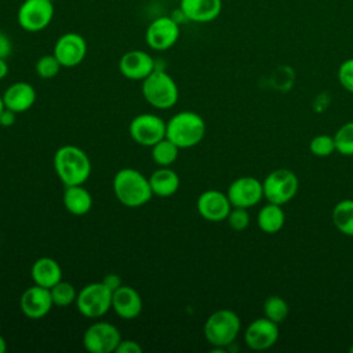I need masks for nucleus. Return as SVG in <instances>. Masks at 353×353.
<instances>
[{
    "label": "nucleus",
    "instance_id": "40",
    "mask_svg": "<svg viewBox=\"0 0 353 353\" xmlns=\"http://www.w3.org/2000/svg\"><path fill=\"white\" fill-rule=\"evenodd\" d=\"M7 350V343H6V339L0 335V353H4Z\"/></svg>",
    "mask_w": 353,
    "mask_h": 353
},
{
    "label": "nucleus",
    "instance_id": "42",
    "mask_svg": "<svg viewBox=\"0 0 353 353\" xmlns=\"http://www.w3.org/2000/svg\"><path fill=\"white\" fill-rule=\"evenodd\" d=\"M349 352H350V353H353V345L349 347Z\"/></svg>",
    "mask_w": 353,
    "mask_h": 353
},
{
    "label": "nucleus",
    "instance_id": "34",
    "mask_svg": "<svg viewBox=\"0 0 353 353\" xmlns=\"http://www.w3.org/2000/svg\"><path fill=\"white\" fill-rule=\"evenodd\" d=\"M114 352L116 353H142V347L137 341L121 339Z\"/></svg>",
    "mask_w": 353,
    "mask_h": 353
},
{
    "label": "nucleus",
    "instance_id": "27",
    "mask_svg": "<svg viewBox=\"0 0 353 353\" xmlns=\"http://www.w3.org/2000/svg\"><path fill=\"white\" fill-rule=\"evenodd\" d=\"M290 313V306L287 301L279 295H270L263 302V314L269 320L280 324L283 323Z\"/></svg>",
    "mask_w": 353,
    "mask_h": 353
},
{
    "label": "nucleus",
    "instance_id": "43",
    "mask_svg": "<svg viewBox=\"0 0 353 353\" xmlns=\"http://www.w3.org/2000/svg\"><path fill=\"white\" fill-rule=\"evenodd\" d=\"M48 1H52V3H54V1H55V0H48Z\"/></svg>",
    "mask_w": 353,
    "mask_h": 353
},
{
    "label": "nucleus",
    "instance_id": "19",
    "mask_svg": "<svg viewBox=\"0 0 353 353\" xmlns=\"http://www.w3.org/2000/svg\"><path fill=\"white\" fill-rule=\"evenodd\" d=\"M1 97L4 106L18 114L29 110L33 106L36 102V90L26 81H17L8 85Z\"/></svg>",
    "mask_w": 353,
    "mask_h": 353
},
{
    "label": "nucleus",
    "instance_id": "17",
    "mask_svg": "<svg viewBox=\"0 0 353 353\" xmlns=\"http://www.w3.org/2000/svg\"><path fill=\"white\" fill-rule=\"evenodd\" d=\"M196 207L200 216L210 222L226 221V216L232 210L228 194L216 189L203 192L197 199Z\"/></svg>",
    "mask_w": 353,
    "mask_h": 353
},
{
    "label": "nucleus",
    "instance_id": "33",
    "mask_svg": "<svg viewBox=\"0 0 353 353\" xmlns=\"http://www.w3.org/2000/svg\"><path fill=\"white\" fill-rule=\"evenodd\" d=\"M338 81L350 94H353V58L345 59L338 68Z\"/></svg>",
    "mask_w": 353,
    "mask_h": 353
},
{
    "label": "nucleus",
    "instance_id": "35",
    "mask_svg": "<svg viewBox=\"0 0 353 353\" xmlns=\"http://www.w3.org/2000/svg\"><path fill=\"white\" fill-rule=\"evenodd\" d=\"M101 281H102L110 291H116L119 287L123 285L121 277H120L119 274H116V273H108V274H105Z\"/></svg>",
    "mask_w": 353,
    "mask_h": 353
},
{
    "label": "nucleus",
    "instance_id": "8",
    "mask_svg": "<svg viewBox=\"0 0 353 353\" xmlns=\"http://www.w3.org/2000/svg\"><path fill=\"white\" fill-rule=\"evenodd\" d=\"M54 18V6L48 0H23L17 12L18 25L30 33L44 30Z\"/></svg>",
    "mask_w": 353,
    "mask_h": 353
},
{
    "label": "nucleus",
    "instance_id": "18",
    "mask_svg": "<svg viewBox=\"0 0 353 353\" xmlns=\"http://www.w3.org/2000/svg\"><path fill=\"white\" fill-rule=\"evenodd\" d=\"M142 298L139 292L131 287L123 284L112 294V309L113 312L124 319V320H132L138 317L142 312Z\"/></svg>",
    "mask_w": 353,
    "mask_h": 353
},
{
    "label": "nucleus",
    "instance_id": "21",
    "mask_svg": "<svg viewBox=\"0 0 353 353\" xmlns=\"http://www.w3.org/2000/svg\"><path fill=\"white\" fill-rule=\"evenodd\" d=\"M30 276L34 284L51 288L59 280H62V269L55 259L50 256H41L33 262Z\"/></svg>",
    "mask_w": 353,
    "mask_h": 353
},
{
    "label": "nucleus",
    "instance_id": "9",
    "mask_svg": "<svg viewBox=\"0 0 353 353\" xmlns=\"http://www.w3.org/2000/svg\"><path fill=\"white\" fill-rule=\"evenodd\" d=\"M167 121L153 113H142L135 116L128 125L132 141L141 146L152 148L154 143L165 138Z\"/></svg>",
    "mask_w": 353,
    "mask_h": 353
},
{
    "label": "nucleus",
    "instance_id": "30",
    "mask_svg": "<svg viewBox=\"0 0 353 353\" xmlns=\"http://www.w3.org/2000/svg\"><path fill=\"white\" fill-rule=\"evenodd\" d=\"M61 68H62V65L59 63V61L57 59V57L54 54H47V55L40 57L34 65L36 74L44 80L54 79L59 73Z\"/></svg>",
    "mask_w": 353,
    "mask_h": 353
},
{
    "label": "nucleus",
    "instance_id": "7",
    "mask_svg": "<svg viewBox=\"0 0 353 353\" xmlns=\"http://www.w3.org/2000/svg\"><path fill=\"white\" fill-rule=\"evenodd\" d=\"M112 294L102 281L90 283L77 292L76 307L84 317L99 319L112 309Z\"/></svg>",
    "mask_w": 353,
    "mask_h": 353
},
{
    "label": "nucleus",
    "instance_id": "22",
    "mask_svg": "<svg viewBox=\"0 0 353 353\" xmlns=\"http://www.w3.org/2000/svg\"><path fill=\"white\" fill-rule=\"evenodd\" d=\"M62 201L66 211L76 216L85 215L92 207V197L83 185L65 186Z\"/></svg>",
    "mask_w": 353,
    "mask_h": 353
},
{
    "label": "nucleus",
    "instance_id": "15",
    "mask_svg": "<svg viewBox=\"0 0 353 353\" xmlns=\"http://www.w3.org/2000/svg\"><path fill=\"white\" fill-rule=\"evenodd\" d=\"M19 306L28 319L39 320L47 316L54 306L50 288L37 284L26 288L21 295Z\"/></svg>",
    "mask_w": 353,
    "mask_h": 353
},
{
    "label": "nucleus",
    "instance_id": "41",
    "mask_svg": "<svg viewBox=\"0 0 353 353\" xmlns=\"http://www.w3.org/2000/svg\"><path fill=\"white\" fill-rule=\"evenodd\" d=\"M6 106H4V102H3V97L0 95V113L3 112V109H4Z\"/></svg>",
    "mask_w": 353,
    "mask_h": 353
},
{
    "label": "nucleus",
    "instance_id": "25",
    "mask_svg": "<svg viewBox=\"0 0 353 353\" xmlns=\"http://www.w3.org/2000/svg\"><path fill=\"white\" fill-rule=\"evenodd\" d=\"M335 228L345 236L353 237V199L338 201L331 214Z\"/></svg>",
    "mask_w": 353,
    "mask_h": 353
},
{
    "label": "nucleus",
    "instance_id": "38",
    "mask_svg": "<svg viewBox=\"0 0 353 353\" xmlns=\"http://www.w3.org/2000/svg\"><path fill=\"white\" fill-rule=\"evenodd\" d=\"M178 25H181V23H185V22H189L188 21V18H186V15L183 14V11L181 10V7H178L176 10H174L172 11V14L170 15Z\"/></svg>",
    "mask_w": 353,
    "mask_h": 353
},
{
    "label": "nucleus",
    "instance_id": "10",
    "mask_svg": "<svg viewBox=\"0 0 353 353\" xmlns=\"http://www.w3.org/2000/svg\"><path fill=\"white\" fill-rule=\"evenodd\" d=\"M120 341L119 328L108 321H95L83 334V345L91 353H113Z\"/></svg>",
    "mask_w": 353,
    "mask_h": 353
},
{
    "label": "nucleus",
    "instance_id": "26",
    "mask_svg": "<svg viewBox=\"0 0 353 353\" xmlns=\"http://www.w3.org/2000/svg\"><path fill=\"white\" fill-rule=\"evenodd\" d=\"M179 150L181 149L165 137L152 146V160L159 167H170L175 163Z\"/></svg>",
    "mask_w": 353,
    "mask_h": 353
},
{
    "label": "nucleus",
    "instance_id": "23",
    "mask_svg": "<svg viewBox=\"0 0 353 353\" xmlns=\"http://www.w3.org/2000/svg\"><path fill=\"white\" fill-rule=\"evenodd\" d=\"M149 183L153 192V196L170 197L179 189V176L170 167H159L149 176Z\"/></svg>",
    "mask_w": 353,
    "mask_h": 353
},
{
    "label": "nucleus",
    "instance_id": "37",
    "mask_svg": "<svg viewBox=\"0 0 353 353\" xmlns=\"http://www.w3.org/2000/svg\"><path fill=\"white\" fill-rule=\"evenodd\" d=\"M15 117H17L15 112H12L8 108H4L3 112L0 113V125L1 127H11L15 123Z\"/></svg>",
    "mask_w": 353,
    "mask_h": 353
},
{
    "label": "nucleus",
    "instance_id": "44",
    "mask_svg": "<svg viewBox=\"0 0 353 353\" xmlns=\"http://www.w3.org/2000/svg\"><path fill=\"white\" fill-rule=\"evenodd\" d=\"M157 1H165V0H157Z\"/></svg>",
    "mask_w": 353,
    "mask_h": 353
},
{
    "label": "nucleus",
    "instance_id": "29",
    "mask_svg": "<svg viewBox=\"0 0 353 353\" xmlns=\"http://www.w3.org/2000/svg\"><path fill=\"white\" fill-rule=\"evenodd\" d=\"M335 149L342 156H353V121L342 124L334 134Z\"/></svg>",
    "mask_w": 353,
    "mask_h": 353
},
{
    "label": "nucleus",
    "instance_id": "5",
    "mask_svg": "<svg viewBox=\"0 0 353 353\" xmlns=\"http://www.w3.org/2000/svg\"><path fill=\"white\" fill-rule=\"evenodd\" d=\"M142 95L156 109H170L178 102L179 91L175 80L164 70L156 68L142 80Z\"/></svg>",
    "mask_w": 353,
    "mask_h": 353
},
{
    "label": "nucleus",
    "instance_id": "24",
    "mask_svg": "<svg viewBox=\"0 0 353 353\" xmlns=\"http://www.w3.org/2000/svg\"><path fill=\"white\" fill-rule=\"evenodd\" d=\"M256 223L263 233L274 234L280 232L285 223V212L283 210V205L268 201L258 211Z\"/></svg>",
    "mask_w": 353,
    "mask_h": 353
},
{
    "label": "nucleus",
    "instance_id": "36",
    "mask_svg": "<svg viewBox=\"0 0 353 353\" xmlns=\"http://www.w3.org/2000/svg\"><path fill=\"white\" fill-rule=\"evenodd\" d=\"M11 51H12V43L10 37L0 30V58L7 59L11 55Z\"/></svg>",
    "mask_w": 353,
    "mask_h": 353
},
{
    "label": "nucleus",
    "instance_id": "6",
    "mask_svg": "<svg viewBox=\"0 0 353 353\" xmlns=\"http://www.w3.org/2000/svg\"><path fill=\"white\" fill-rule=\"evenodd\" d=\"M262 188L263 199H266V201L284 205L296 196L299 179L294 171L288 168H277L265 176Z\"/></svg>",
    "mask_w": 353,
    "mask_h": 353
},
{
    "label": "nucleus",
    "instance_id": "28",
    "mask_svg": "<svg viewBox=\"0 0 353 353\" xmlns=\"http://www.w3.org/2000/svg\"><path fill=\"white\" fill-rule=\"evenodd\" d=\"M51 298L54 302V306H69L70 303L76 302L77 291L73 284L69 281L59 280L55 285L50 288Z\"/></svg>",
    "mask_w": 353,
    "mask_h": 353
},
{
    "label": "nucleus",
    "instance_id": "3",
    "mask_svg": "<svg viewBox=\"0 0 353 353\" xmlns=\"http://www.w3.org/2000/svg\"><path fill=\"white\" fill-rule=\"evenodd\" d=\"M205 135L204 119L192 110L175 113L165 127V137L179 149H189L199 145Z\"/></svg>",
    "mask_w": 353,
    "mask_h": 353
},
{
    "label": "nucleus",
    "instance_id": "4",
    "mask_svg": "<svg viewBox=\"0 0 353 353\" xmlns=\"http://www.w3.org/2000/svg\"><path fill=\"white\" fill-rule=\"evenodd\" d=\"M204 336L216 349L232 345L241 330L237 313L230 309H218L211 313L204 323Z\"/></svg>",
    "mask_w": 353,
    "mask_h": 353
},
{
    "label": "nucleus",
    "instance_id": "14",
    "mask_svg": "<svg viewBox=\"0 0 353 353\" xmlns=\"http://www.w3.org/2000/svg\"><path fill=\"white\" fill-rule=\"evenodd\" d=\"M279 324L268 317H258L244 331V342L252 350H266L279 341Z\"/></svg>",
    "mask_w": 353,
    "mask_h": 353
},
{
    "label": "nucleus",
    "instance_id": "39",
    "mask_svg": "<svg viewBox=\"0 0 353 353\" xmlns=\"http://www.w3.org/2000/svg\"><path fill=\"white\" fill-rule=\"evenodd\" d=\"M8 74V63L4 58H0V80Z\"/></svg>",
    "mask_w": 353,
    "mask_h": 353
},
{
    "label": "nucleus",
    "instance_id": "12",
    "mask_svg": "<svg viewBox=\"0 0 353 353\" xmlns=\"http://www.w3.org/2000/svg\"><path fill=\"white\" fill-rule=\"evenodd\" d=\"M232 207L251 208L263 199L262 182L250 175L236 178L226 190Z\"/></svg>",
    "mask_w": 353,
    "mask_h": 353
},
{
    "label": "nucleus",
    "instance_id": "20",
    "mask_svg": "<svg viewBox=\"0 0 353 353\" xmlns=\"http://www.w3.org/2000/svg\"><path fill=\"white\" fill-rule=\"evenodd\" d=\"M179 7L189 22L207 23L219 17L222 0H181Z\"/></svg>",
    "mask_w": 353,
    "mask_h": 353
},
{
    "label": "nucleus",
    "instance_id": "31",
    "mask_svg": "<svg viewBox=\"0 0 353 353\" xmlns=\"http://www.w3.org/2000/svg\"><path fill=\"white\" fill-rule=\"evenodd\" d=\"M309 150L317 157L331 156L334 152H336L334 135L331 137L328 134H320V135L313 137L309 143Z\"/></svg>",
    "mask_w": 353,
    "mask_h": 353
},
{
    "label": "nucleus",
    "instance_id": "11",
    "mask_svg": "<svg viewBox=\"0 0 353 353\" xmlns=\"http://www.w3.org/2000/svg\"><path fill=\"white\" fill-rule=\"evenodd\" d=\"M181 25L171 17L163 15L153 19L145 32V41L154 51L170 50L179 39Z\"/></svg>",
    "mask_w": 353,
    "mask_h": 353
},
{
    "label": "nucleus",
    "instance_id": "32",
    "mask_svg": "<svg viewBox=\"0 0 353 353\" xmlns=\"http://www.w3.org/2000/svg\"><path fill=\"white\" fill-rule=\"evenodd\" d=\"M247 210L248 208H243V207H232V210L229 211V214L226 216V222L233 230L243 232L248 228L250 214Z\"/></svg>",
    "mask_w": 353,
    "mask_h": 353
},
{
    "label": "nucleus",
    "instance_id": "2",
    "mask_svg": "<svg viewBox=\"0 0 353 353\" xmlns=\"http://www.w3.org/2000/svg\"><path fill=\"white\" fill-rule=\"evenodd\" d=\"M112 188L116 199L131 208L141 207L153 197L149 178L135 168L119 170L113 176Z\"/></svg>",
    "mask_w": 353,
    "mask_h": 353
},
{
    "label": "nucleus",
    "instance_id": "16",
    "mask_svg": "<svg viewBox=\"0 0 353 353\" xmlns=\"http://www.w3.org/2000/svg\"><path fill=\"white\" fill-rule=\"evenodd\" d=\"M119 69L125 79L142 81L156 69V61L146 51L131 50L121 55Z\"/></svg>",
    "mask_w": 353,
    "mask_h": 353
},
{
    "label": "nucleus",
    "instance_id": "1",
    "mask_svg": "<svg viewBox=\"0 0 353 353\" xmlns=\"http://www.w3.org/2000/svg\"><path fill=\"white\" fill-rule=\"evenodd\" d=\"M54 170L65 186L83 185L91 174V161L79 146L63 145L54 154Z\"/></svg>",
    "mask_w": 353,
    "mask_h": 353
},
{
    "label": "nucleus",
    "instance_id": "13",
    "mask_svg": "<svg viewBox=\"0 0 353 353\" xmlns=\"http://www.w3.org/2000/svg\"><path fill=\"white\" fill-rule=\"evenodd\" d=\"M52 54L62 68H74L80 65L87 55L85 39L74 32L63 33L54 44Z\"/></svg>",
    "mask_w": 353,
    "mask_h": 353
}]
</instances>
